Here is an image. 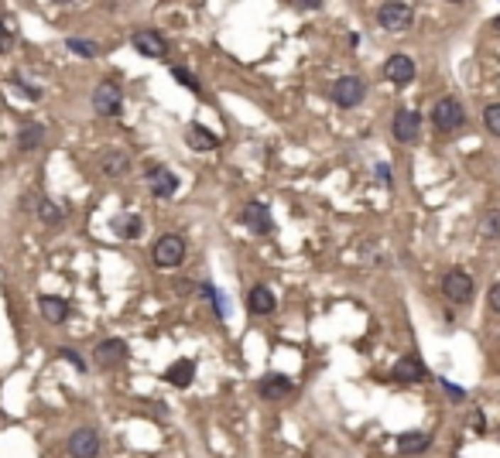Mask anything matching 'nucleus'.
Wrapping results in <instances>:
<instances>
[{
	"label": "nucleus",
	"instance_id": "nucleus-1",
	"mask_svg": "<svg viewBox=\"0 0 500 458\" xmlns=\"http://www.w3.org/2000/svg\"><path fill=\"white\" fill-rule=\"evenodd\" d=\"M151 257H154V264H158V267L175 270L182 260H185V240H182L178 233H165V236L154 243Z\"/></svg>",
	"mask_w": 500,
	"mask_h": 458
},
{
	"label": "nucleus",
	"instance_id": "nucleus-2",
	"mask_svg": "<svg viewBox=\"0 0 500 458\" xmlns=\"http://www.w3.org/2000/svg\"><path fill=\"white\" fill-rule=\"evenodd\" d=\"M329 96H332V103L336 106H343V110H349V106H360L366 96V82L360 76H343L332 82V89H329Z\"/></svg>",
	"mask_w": 500,
	"mask_h": 458
},
{
	"label": "nucleus",
	"instance_id": "nucleus-3",
	"mask_svg": "<svg viewBox=\"0 0 500 458\" xmlns=\"http://www.w3.org/2000/svg\"><path fill=\"white\" fill-rule=\"evenodd\" d=\"M377 24L384 28V31H408L411 24H415V7L411 4H381L377 7Z\"/></svg>",
	"mask_w": 500,
	"mask_h": 458
},
{
	"label": "nucleus",
	"instance_id": "nucleus-4",
	"mask_svg": "<svg viewBox=\"0 0 500 458\" xmlns=\"http://www.w3.org/2000/svg\"><path fill=\"white\" fill-rule=\"evenodd\" d=\"M432 123L439 127V130H460L462 123H466V110H462L460 99H452V96H445V99H439L435 106H432Z\"/></svg>",
	"mask_w": 500,
	"mask_h": 458
},
{
	"label": "nucleus",
	"instance_id": "nucleus-5",
	"mask_svg": "<svg viewBox=\"0 0 500 458\" xmlns=\"http://www.w3.org/2000/svg\"><path fill=\"white\" fill-rule=\"evenodd\" d=\"M120 106H124L120 86L110 82V79H103L97 89H93V110H97L99 116H107V120H114V116H120Z\"/></svg>",
	"mask_w": 500,
	"mask_h": 458
},
{
	"label": "nucleus",
	"instance_id": "nucleus-6",
	"mask_svg": "<svg viewBox=\"0 0 500 458\" xmlns=\"http://www.w3.org/2000/svg\"><path fill=\"white\" fill-rule=\"evenodd\" d=\"M65 452L72 458H97L99 455V435L93 428H76L69 441H65Z\"/></svg>",
	"mask_w": 500,
	"mask_h": 458
},
{
	"label": "nucleus",
	"instance_id": "nucleus-7",
	"mask_svg": "<svg viewBox=\"0 0 500 458\" xmlns=\"http://www.w3.org/2000/svg\"><path fill=\"white\" fill-rule=\"evenodd\" d=\"M442 294L452 305H466V301L473 298V277L462 274V270H449L442 277Z\"/></svg>",
	"mask_w": 500,
	"mask_h": 458
},
{
	"label": "nucleus",
	"instance_id": "nucleus-8",
	"mask_svg": "<svg viewBox=\"0 0 500 458\" xmlns=\"http://www.w3.org/2000/svg\"><path fill=\"white\" fill-rule=\"evenodd\" d=\"M131 45H134L137 55H144V58H165V55H168V41L161 38V31H154V28L134 31Z\"/></svg>",
	"mask_w": 500,
	"mask_h": 458
},
{
	"label": "nucleus",
	"instance_id": "nucleus-9",
	"mask_svg": "<svg viewBox=\"0 0 500 458\" xmlns=\"http://www.w3.org/2000/svg\"><path fill=\"white\" fill-rule=\"evenodd\" d=\"M391 130H394V140H401V144H415L418 134H422V116L415 113V110H398V113H394V123H391Z\"/></svg>",
	"mask_w": 500,
	"mask_h": 458
},
{
	"label": "nucleus",
	"instance_id": "nucleus-10",
	"mask_svg": "<svg viewBox=\"0 0 500 458\" xmlns=\"http://www.w3.org/2000/svg\"><path fill=\"white\" fill-rule=\"evenodd\" d=\"M240 223L250 229V233H257V236H268L274 223H271V209L264 202H247L244 212H240Z\"/></svg>",
	"mask_w": 500,
	"mask_h": 458
},
{
	"label": "nucleus",
	"instance_id": "nucleus-11",
	"mask_svg": "<svg viewBox=\"0 0 500 458\" xmlns=\"http://www.w3.org/2000/svg\"><path fill=\"white\" fill-rule=\"evenodd\" d=\"M93 359H97V366H103V369L120 366L127 359V342H124V339H103V342L93 349Z\"/></svg>",
	"mask_w": 500,
	"mask_h": 458
},
{
	"label": "nucleus",
	"instance_id": "nucleus-12",
	"mask_svg": "<svg viewBox=\"0 0 500 458\" xmlns=\"http://www.w3.org/2000/svg\"><path fill=\"white\" fill-rule=\"evenodd\" d=\"M384 79L394 82V86H408L415 79V62L408 55H391L384 62Z\"/></svg>",
	"mask_w": 500,
	"mask_h": 458
},
{
	"label": "nucleus",
	"instance_id": "nucleus-13",
	"mask_svg": "<svg viewBox=\"0 0 500 458\" xmlns=\"http://www.w3.org/2000/svg\"><path fill=\"white\" fill-rule=\"evenodd\" d=\"M144 174L148 178H154V199H172L175 191H178V178H175L168 168H158V164H144Z\"/></svg>",
	"mask_w": 500,
	"mask_h": 458
},
{
	"label": "nucleus",
	"instance_id": "nucleus-14",
	"mask_svg": "<svg viewBox=\"0 0 500 458\" xmlns=\"http://www.w3.org/2000/svg\"><path fill=\"white\" fill-rule=\"evenodd\" d=\"M291 390H295V383L288 376H281V373H271V376L257 383V393L264 401H285V397H291Z\"/></svg>",
	"mask_w": 500,
	"mask_h": 458
},
{
	"label": "nucleus",
	"instance_id": "nucleus-15",
	"mask_svg": "<svg viewBox=\"0 0 500 458\" xmlns=\"http://www.w3.org/2000/svg\"><path fill=\"white\" fill-rule=\"evenodd\" d=\"M391 373H394V380H398V383H422L425 376H428L425 363H422V359H415V356H404V359H398Z\"/></svg>",
	"mask_w": 500,
	"mask_h": 458
},
{
	"label": "nucleus",
	"instance_id": "nucleus-16",
	"mask_svg": "<svg viewBox=\"0 0 500 458\" xmlns=\"http://www.w3.org/2000/svg\"><path fill=\"white\" fill-rule=\"evenodd\" d=\"M274 294H271V287L268 284H254L247 291V311L250 315H271L274 311Z\"/></svg>",
	"mask_w": 500,
	"mask_h": 458
},
{
	"label": "nucleus",
	"instance_id": "nucleus-17",
	"mask_svg": "<svg viewBox=\"0 0 500 458\" xmlns=\"http://www.w3.org/2000/svg\"><path fill=\"white\" fill-rule=\"evenodd\" d=\"M38 311L45 322L52 325H62L69 318V305H65V298H55V294H41L38 298Z\"/></svg>",
	"mask_w": 500,
	"mask_h": 458
},
{
	"label": "nucleus",
	"instance_id": "nucleus-18",
	"mask_svg": "<svg viewBox=\"0 0 500 458\" xmlns=\"http://www.w3.org/2000/svg\"><path fill=\"white\" fill-rule=\"evenodd\" d=\"M185 140H189L192 151H216V147H219V137L212 134L210 127H202V123H189Z\"/></svg>",
	"mask_w": 500,
	"mask_h": 458
},
{
	"label": "nucleus",
	"instance_id": "nucleus-19",
	"mask_svg": "<svg viewBox=\"0 0 500 458\" xmlns=\"http://www.w3.org/2000/svg\"><path fill=\"white\" fill-rule=\"evenodd\" d=\"M192 380H195V359H175L168 366V373H165V383H172L178 390H185Z\"/></svg>",
	"mask_w": 500,
	"mask_h": 458
},
{
	"label": "nucleus",
	"instance_id": "nucleus-20",
	"mask_svg": "<svg viewBox=\"0 0 500 458\" xmlns=\"http://www.w3.org/2000/svg\"><path fill=\"white\" fill-rule=\"evenodd\" d=\"M141 229H144V223H141V216H134V212H120L114 219V233L120 240H137Z\"/></svg>",
	"mask_w": 500,
	"mask_h": 458
},
{
	"label": "nucleus",
	"instance_id": "nucleus-21",
	"mask_svg": "<svg viewBox=\"0 0 500 458\" xmlns=\"http://www.w3.org/2000/svg\"><path fill=\"white\" fill-rule=\"evenodd\" d=\"M428 445H432L428 435H422V431H408V435L398 438V452H401V455H422Z\"/></svg>",
	"mask_w": 500,
	"mask_h": 458
},
{
	"label": "nucleus",
	"instance_id": "nucleus-22",
	"mask_svg": "<svg viewBox=\"0 0 500 458\" xmlns=\"http://www.w3.org/2000/svg\"><path fill=\"white\" fill-rule=\"evenodd\" d=\"M41 140H45V127L41 123H24L18 134V147L21 151H35V147H41Z\"/></svg>",
	"mask_w": 500,
	"mask_h": 458
},
{
	"label": "nucleus",
	"instance_id": "nucleus-23",
	"mask_svg": "<svg viewBox=\"0 0 500 458\" xmlns=\"http://www.w3.org/2000/svg\"><path fill=\"white\" fill-rule=\"evenodd\" d=\"M127 168H131V157H127L124 151H107L103 154V172L107 174H124Z\"/></svg>",
	"mask_w": 500,
	"mask_h": 458
},
{
	"label": "nucleus",
	"instance_id": "nucleus-24",
	"mask_svg": "<svg viewBox=\"0 0 500 458\" xmlns=\"http://www.w3.org/2000/svg\"><path fill=\"white\" fill-rule=\"evenodd\" d=\"M38 219L45 223V226H58V223L65 219V212H62V206H55L52 199H41L38 202Z\"/></svg>",
	"mask_w": 500,
	"mask_h": 458
},
{
	"label": "nucleus",
	"instance_id": "nucleus-25",
	"mask_svg": "<svg viewBox=\"0 0 500 458\" xmlns=\"http://www.w3.org/2000/svg\"><path fill=\"white\" fill-rule=\"evenodd\" d=\"M14 38H18V31H14V21L7 18V14H0V55L14 48Z\"/></svg>",
	"mask_w": 500,
	"mask_h": 458
},
{
	"label": "nucleus",
	"instance_id": "nucleus-26",
	"mask_svg": "<svg viewBox=\"0 0 500 458\" xmlns=\"http://www.w3.org/2000/svg\"><path fill=\"white\" fill-rule=\"evenodd\" d=\"M65 45H69V52L79 58H97V52H99L97 41H89V38H69Z\"/></svg>",
	"mask_w": 500,
	"mask_h": 458
},
{
	"label": "nucleus",
	"instance_id": "nucleus-27",
	"mask_svg": "<svg viewBox=\"0 0 500 458\" xmlns=\"http://www.w3.org/2000/svg\"><path fill=\"white\" fill-rule=\"evenodd\" d=\"M172 79H175V82H178V86H185V89H192V93H202V82H199V79H195L192 72L185 69V65H175V69H172Z\"/></svg>",
	"mask_w": 500,
	"mask_h": 458
},
{
	"label": "nucleus",
	"instance_id": "nucleus-28",
	"mask_svg": "<svg viewBox=\"0 0 500 458\" xmlns=\"http://www.w3.org/2000/svg\"><path fill=\"white\" fill-rule=\"evenodd\" d=\"M483 236L487 240H500V209H494V212H487L483 216Z\"/></svg>",
	"mask_w": 500,
	"mask_h": 458
},
{
	"label": "nucleus",
	"instance_id": "nucleus-29",
	"mask_svg": "<svg viewBox=\"0 0 500 458\" xmlns=\"http://www.w3.org/2000/svg\"><path fill=\"white\" fill-rule=\"evenodd\" d=\"M483 123H487V130H490V134L500 137V103H494V106H487V110H483Z\"/></svg>",
	"mask_w": 500,
	"mask_h": 458
},
{
	"label": "nucleus",
	"instance_id": "nucleus-30",
	"mask_svg": "<svg viewBox=\"0 0 500 458\" xmlns=\"http://www.w3.org/2000/svg\"><path fill=\"white\" fill-rule=\"evenodd\" d=\"M202 291H206V298H210L212 301V308H216V315H219V318H227V301H223V294H219V287H202Z\"/></svg>",
	"mask_w": 500,
	"mask_h": 458
},
{
	"label": "nucleus",
	"instance_id": "nucleus-31",
	"mask_svg": "<svg viewBox=\"0 0 500 458\" xmlns=\"http://www.w3.org/2000/svg\"><path fill=\"white\" fill-rule=\"evenodd\" d=\"M58 356H62V359H69V363L76 366L79 373H86V359H82V356H79L76 349H69V345H62V349H58Z\"/></svg>",
	"mask_w": 500,
	"mask_h": 458
},
{
	"label": "nucleus",
	"instance_id": "nucleus-32",
	"mask_svg": "<svg viewBox=\"0 0 500 458\" xmlns=\"http://www.w3.org/2000/svg\"><path fill=\"white\" fill-rule=\"evenodd\" d=\"M11 82H14V86H18V89H24V93L31 96V99H41V89H35V86H31V82H24V79H21V76H14V79H11Z\"/></svg>",
	"mask_w": 500,
	"mask_h": 458
},
{
	"label": "nucleus",
	"instance_id": "nucleus-33",
	"mask_svg": "<svg viewBox=\"0 0 500 458\" xmlns=\"http://www.w3.org/2000/svg\"><path fill=\"white\" fill-rule=\"evenodd\" d=\"M490 308H494V311L500 315V281H497L494 287H490Z\"/></svg>",
	"mask_w": 500,
	"mask_h": 458
},
{
	"label": "nucleus",
	"instance_id": "nucleus-34",
	"mask_svg": "<svg viewBox=\"0 0 500 458\" xmlns=\"http://www.w3.org/2000/svg\"><path fill=\"white\" fill-rule=\"evenodd\" d=\"M442 386H445V393H449V397H456V401H462V397H466V393H462V390H460V386H456V383L442 380Z\"/></svg>",
	"mask_w": 500,
	"mask_h": 458
},
{
	"label": "nucleus",
	"instance_id": "nucleus-35",
	"mask_svg": "<svg viewBox=\"0 0 500 458\" xmlns=\"http://www.w3.org/2000/svg\"><path fill=\"white\" fill-rule=\"evenodd\" d=\"M377 181H381V185H391V168H387V164H377Z\"/></svg>",
	"mask_w": 500,
	"mask_h": 458
},
{
	"label": "nucleus",
	"instance_id": "nucleus-36",
	"mask_svg": "<svg viewBox=\"0 0 500 458\" xmlns=\"http://www.w3.org/2000/svg\"><path fill=\"white\" fill-rule=\"evenodd\" d=\"M298 7H302V11H315V7H319V0H302Z\"/></svg>",
	"mask_w": 500,
	"mask_h": 458
},
{
	"label": "nucleus",
	"instance_id": "nucleus-37",
	"mask_svg": "<svg viewBox=\"0 0 500 458\" xmlns=\"http://www.w3.org/2000/svg\"><path fill=\"white\" fill-rule=\"evenodd\" d=\"M497 28H500V18H497Z\"/></svg>",
	"mask_w": 500,
	"mask_h": 458
}]
</instances>
